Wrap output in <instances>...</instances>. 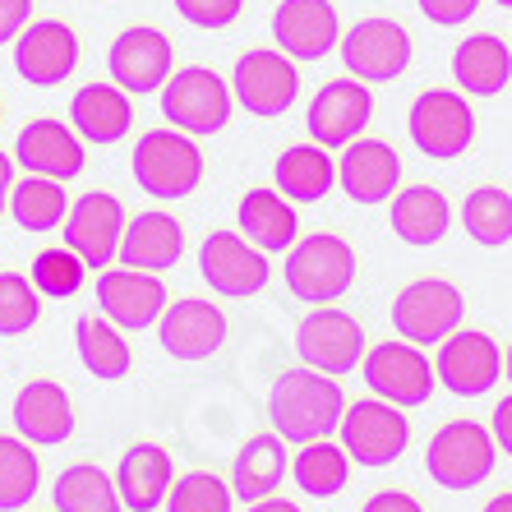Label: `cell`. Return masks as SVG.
Listing matches in <instances>:
<instances>
[{"instance_id":"1","label":"cell","mask_w":512,"mask_h":512,"mask_svg":"<svg viewBox=\"0 0 512 512\" xmlns=\"http://www.w3.org/2000/svg\"><path fill=\"white\" fill-rule=\"evenodd\" d=\"M346 393L333 374L323 370H286L268 393V420L286 443H314L333 439V429H342L346 416Z\"/></svg>"},{"instance_id":"2","label":"cell","mask_w":512,"mask_h":512,"mask_svg":"<svg viewBox=\"0 0 512 512\" xmlns=\"http://www.w3.org/2000/svg\"><path fill=\"white\" fill-rule=\"evenodd\" d=\"M356 282V250L346 245L333 231H319V236H305L300 245H291V259H286V286L296 300H310V305H328V300H342Z\"/></svg>"},{"instance_id":"3","label":"cell","mask_w":512,"mask_h":512,"mask_svg":"<svg viewBox=\"0 0 512 512\" xmlns=\"http://www.w3.org/2000/svg\"><path fill=\"white\" fill-rule=\"evenodd\" d=\"M494 462H499V439H494V429L476 425V420L443 425L425 448V471L443 489H476L480 480L494 476Z\"/></svg>"},{"instance_id":"4","label":"cell","mask_w":512,"mask_h":512,"mask_svg":"<svg viewBox=\"0 0 512 512\" xmlns=\"http://www.w3.org/2000/svg\"><path fill=\"white\" fill-rule=\"evenodd\" d=\"M134 180L153 199H185L203 180V153L194 134L185 130H153L134 148Z\"/></svg>"},{"instance_id":"5","label":"cell","mask_w":512,"mask_h":512,"mask_svg":"<svg viewBox=\"0 0 512 512\" xmlns=\"http://www.w3.org/2000/svg\"><path fill=\"white\" fill-rule=\"evenodd\" d=\"M466 300L453 282L443 277H420V282L402 286V296L393 300V328L397 337L416 346H443L462 328Z\"/></svg>"},{"instance_id":"6","label":"cell","mask_w":512,"mask_h":512,"mask_svg":"<svg viewBox=\"0 0 512 512\" xmlns=\"http://www.w3.org/2000/svg\"><path fill=\"white\" fill-rule=\"evenodd\" d=\"M231 102H236V93L227 88V79H217V74L203 70V65L171 74L167 88H162V116H167L176 130L194 134V139L227 130Z\"/></svg>"},{"instance_id":"7","label":"cell","mask_w":512,"mask_h":512,"mask_svg":"<svg viewBox=\"0 0 512 512\" xmlns=\"http://www.w3.org/2000/svg\"><path fill=\"white\" fill-rule=\"evenodd\" d=\"M411 443V420L383 397H360L342 416V448L360 466H393Z\"/></svg>"},{"instance_id":"8","label":"cell","mask_w":512,"mask_h":512,"mask_svg":"<svg viewBox=\"0 0 512 512\" xmlns=\"http://www.w3.org/2000/svg\"><path fill=\"white\" fill-rule=\"evenodd\" d=\"M406 130L425 157H462L471 143H476V111L462 93H448V88H429L416 97V107L406 116Z\"/></svg>"},{"instance_id":"9","label":"cell","mask_w":512,"mask_h":512,"mask_svg":"<svg viewBox=\"0 0 512 512\" xmlns=\"http://www.w3.org/2000/svg\"><path fill=\"white\" fill-rule=\"evenodd\" d=\"M411 56H416V42L393 19H360L342 37V60L351 79H360V84H393L406 74Z\"/></svg>"},{"instance_id":"10","label":"cell","mask_w":512,"mask_h":512,"mask_svg":"<svg viewBox=\"0 0 512 512\" xmlns=\"http://www.w3.org/2000/svg\"><path fill=\"white\" fill-rule=\"evenodd\" d=\"M434 379H439V370L425 360V351H420L416 342H379L365 356V383L374 388V397H383V402L393 406H425L429 397H434Z\"/></svg>"},{"instance_id":"11","label":"cell","mask_w":512,"mask_h":512,"mask_svg":"<svg viewBox=\"0 0 512 512\" xmlns=\"http://www.w3.org/2000/svg\"><path fill=\"white\" fill-rule=\"evenodd\" d=\"M199 273L217 296L245 300L268 286V259L245 231H213L199 250Z\"/></svg>"},{"instance_id":"12","label":"cell","mask_w":512,"mask_h":512,"mask_svg":"<svg viewBox=\"0 0 512 512\" xmlns=\"http://www.w3.org/2000/svg\"><path fill=\"white\" fill-rule=\"evenodd\" d=\"M231 93L245 111L254 116H282L291 111V102L300 97V70L296 60L277 51H245L236 60V74H231Z\"/></svg>"},{"instance_id":"13","label":"cell","mask_w":512,"mask_h":512,"mask_svg":"<svg viewBox=\"0 0 512 512\" xmlns=\"http://www.w3.org/2000/svg\"><path fill=\"white\" fill-rule=\"evenodd\" d=\"M296 351L310 370H323L337 379V374H351L365 360V333H360V323L346 310L319 305V310L305 314V323H300Z\"/></svg>"},{"instance_id":"14","label":"cell","mask_w":512,"mask_h":512,"mask_svg":"<svg viewBox=\"0 0 512 512\" xmlns=\"http://www.w3.org/2000/svg\"><path fill=\"white\" fill-rule=\"evenodd\" d=\"M374 116V97H370V84H360V79H333V84H323L310 102V139L323 143V148H346V143H356L365 134Z\"/></svg>"},{"instance_id":"15","label":"cell","mask_w":512,"mask_h":512,"mask_svg":"<svg viewBox=\"0 0 512 512\" xmlns=\"http://www.w3.org/2000/svg\"><path fill=\"white\" fill-rule=\"evenodd\" d=\"M120 240H125V208L116 194H84L70 208L65 222V245H70L88 268H102L120 259Z\"/></svg>"},{"instance_id":"16","label":"cell","mask_w":512,"mask_h":512,"mask_svg":"<svg viewBox=\"0 0 512 512\" xmlns=\"http://www.w3.org/2000/svg\"><path fill=\"white\" fill-rule=\"evenodd\" d=\"M439 383L457 397H485L494 383L503 379V351L494 346L489 333H462L457 328L448 342L439 346Z\"/></svg>"},{"instance_id":"17","label":"cell","mask_w":512,"mask_h":512,"mask_svg":"<svg viewBox=\"0 0 512 512\" xmlns=\"http://www.w3.org/2000/svg\"><path fill=\"white\" fill-rule=\"evenodd\" d=\"M97 300H102V314L130 333L153 328L167 314V286L157 282V273H143V268H107L97 282Z\"/></svg>"},{"instance_id":"18","label":"cell","mask_w":512,"mask_h":512,"mask_svg":"<svg viewBox=\"0 0 512 512\" xmlns=\"http://www.w3.org/2000/svg\"><path fill=\"white\" fill-rule=\"evenodd\" d=\"M273 37L291 60H323L342 47V24L328 0H282L273 14Z\"/></svg>"},{"instance_id":"19","label":"cell","mask_w":512,"mask_h":512,"mask_svg":"<svg viewBox=\"0 0 512 512\" xmlns=\"http://www.w3.org/2000/svg\"><path fill=\"white\" fill-rule=\"evenodd\" d=\"M157 337L167 346V356L176 360H208L227 342V314L217 310L213 300H176L167 305Z\"/></svg>"},{"instance_id":"20","label":"cell","mask_w":512,"mask_h":512,"mask_svg":"<svg viewBox=\"0 0 512 512\" xmlns=\"http://www.w3.org/2000/svg\"><path fill=\"white\" fill-rule=\"evenodd\" d=\"M111 79L125 93H157L171 79V42L157 28H125L111 42Z\"/></svg>"},{"instance_id":"21","label":"cell","mask_w":512,"mask_h":512,"mask_svg":"<svg viewBox=\"0 0 512 512\" xmlns=\"http://www.w3.org/2000/svg\"><path fill=\"white\" fill-rule=\"evenodd\" d=\"M14 65L28 84L51 88L60 79H70L74 65H79V37L70 33L56 19H42V24H28L14 42Z\"/></svg>"},{"instance_id":"22","label":"cell","mask_w":512,"mask_h":512,"mask_svg":"<svg viewBox=\"0 0 512 512\" xmlns=\"http://www.w3.org/2000/svg\"><path fill=\"white\" fill-rule=\"evenodd\" d=\"M337 180L356 203H393L402 185V157L383 139H356L346 143L342 162H337Z\"/></svg>"},{"instance_id":"23","label":"cell","mask_w":512,"mask_h":512,"mask_svg":"<svg viewBox=\"0 0 512 512\" xmlns=\"http://www.w3.org/2000/svg\"><path fill=\"white\" fill-rule=\"evenodd\" d=\"M14 157L28 167V176H51V180H70L84 171V143L79 134H70V125L60 120H33L19 143H14Z\"/></svg>"},{"instance_id":"24","label":"cell","mask_w":512,"mask_h":512,"mask_svg":"<svg viewBox=\"0 0 512 512\" xmlns=\"http://www.w3.org/2000/svg\"><path fill=\"white\" fill-rule=\"evenodd\" d=\"M171 485H176L171 457L157 443H134L116 466V489H120V499H125V508H134V512H157L171 499Z\"/></svg>"},{"instance_id":"25","label":"cell","mask_w":512,"mask_h":512,"mask_svg":"<svg viewBox=\"0 0 512 512\" xmlns=\"http://www.w3.org/2000/svg\"><path fill=\"white\" fill-rule=\"evenodd\" d=\"M14 429H19V439L42 443V448L70 439L74 406H70V397H65V388L51 379L28 383L24 393H19V402H14Z\"/></svg>"},{"instance_id":"26","label":"cell","mask_w":512,"mask_h":512,"mask_svg":"<svg viewBox=\"0 0 512 512\" xmlns=\"http://www.w3.org/2000/svg\"><path fill=\"white\" fill-rule=\"evenodd\" d=\"M185 254V227L171 213H143L125 227L120 240V263L125 268H143V273H167Z\"/></svg>"},{"instance_id":"27","label":"cell","mask_w":512,"mask_h":512,"mask_svg":"<svg viewBox=\"0 0 512 512\" xmlns=\"http://www.w3.org/2000/svg\"><path fill=\"white\" fill-rule=\"evenodd\" d=\"M453 79L462 84V93H471V97H499L512 79L508 42L494 33H476V37H466V42H457Z\"/></svg>"},{"instance_id":"28","label":"cell","mask_w":512,"mask_h":512,"mask_svg":"<svg viewBox=\"0 0 512 512\" xmlns=\"http://www.w3.org/2000/svg\"><path fill=\"white\" fill-rule=\"evenodd\" d=\"M388 222H393V236L402 240V245L425 250V245H439V240L448 236V227H453V208H448L443 190H434V185H416V190L393 194V213H388Z\"/></svg>"},{"instance_id":"29","label":"cell","mask_w":512,"mask_h":512,"mask_svg":"<svg viewBox=\"0 0 512 512\" xmlns=\"http://www.w3.org/2000/svg\"><path fill=\"white\" fill-rule=\"evenodd\" d=\"M286 480V439L282 434H254L245 439V448L236 453V466H231V489L236 499L245 503H259V499H273L277 489Z\"/></svg>"},{"instance_id":"30","label":"cell","mask_w":512,"mask_h":512,"mask_svg":"<svg viewBox=\"0 0 512 512\" xmlns=\"http://www.w3.org/2000/svg\"><path fill=\"white\" fill-rule=\"evenodd\" d=\"M240 231L259 245L263 254H282L296 245V203L286 199L282 190H250L240 199V213H236Z\"/></svg>"},{"instance_id":"31","label":"cell","mask_w":512,"mask_h":512,"mask_svg":"<svg viewBox=\"0 0 512 512\" xmlns=\"http://www.w3.org/2000/svg\"><path fill=\"white\" fill-rule=\"evenodd\" d=\"M74 130L84 134L88 143H120L130 134L134 125V111H130V97L120 84H88L74 93Z\"/></svg>"},{"instance_id":"32","label":"cell","mask_w":512,"mask_h":512,"mask_svg":"<svg viewBox=\"0 0 512 512\" xmlns=\"http://www.w3.org/2000/svg\"><path fill=\"white\" fill-rule=\"evenodd\" d=\"M273 180L291 203H319L337 185V167L323 143H296V148H286L277 157Z\"/></svg>"},{"instance_id":"33","label":"cell","mask_w":512,"mask_h":512,"mask_svg":"<svg viewBox=\"0 0 512 512\" xmlns=\"http://www.w3.org/2000/svg\"><path fill=\"white\" fill-rule=\"evenodd\" d=\"M346 480H351V453L337 448L333 439H314L300 443L296 457V485L310 494V499H333L342 494Z\"/></svg>"},{"instance_id":"34","label":"cell","mask_w":512,"mask_h":512,"mask_svg":"<svg viewBox=\"0 0 512 512\" xmlns=\"http://www.w3.org/2000/svg\"><path fill=\"white\" fill-rule=\"evenodd\" d=\"M51 494H56L60 512H120L125 508L116 476H107L102 466H70V471H60Z\"/></svg>"},{"instance_id":"35","label":"cell","mask_w":512,"mask_h":512,"mask_svg":"<svg viewBox=\"0 0 512 512\" xmlns=\"http://www.w3.org/2000/svg\"><path fill=\"white\" fill-rule=\"evenodd\" d=\"M462 227L466 236L485 245V250H499L512 240V194L499 185H485V190H471L462 203Z\"/></svg>"},{"instance_id":"36","label":"cell","mask_w":512,"mask_h":512,"mask_svg":"<svg viewBox=\"0 0 512 512\" xmlns=\"http://www.w3.org/2000/svg\"><path fill=\"white\" fill-rule=\"evenodd\" d=\"M74 337H79V360L88 365V374H97V379H125L130 374V342L120 337L111 319H79Z\"/></svg>"},{"instance_id":"37","label":"cell","mask_w":512,"mask_h":512,"mask_svg":"<svg viewBox=\"0 0 512 512\" xmlns=\"http://www.w3.org/2000/svg\"><path fill=\"white\" fill-rule=\"evenodd\" d=\"M10 213H14V222H19V227H28V231L60 227V222H65V190H60V180L28 176L24 185H14Z\"/></svg>"},{"instance_id":"38","label":"cell","mask_w":512,"mask_h":512,"mask_svg":"<svg viewBox=\"0 0 512 512\" xmlns=\"http://www.w3.org/2000/svg\"><path fill=\"white\" fill-rule=\"evenodd\" d=\"M42 466L28 439H5L0 434V512H19L37 494Z\"/></svg>"},{"instance_id":"39","label":"cell","mask_w":512,"mask_h":512,"mask_svg":"<svg viewBox=\"0 0 512 512\" xmlns=\"http://www.w3.org/2000/svg\"><path fill=\"white\" fill-rule=\"evenodd\" d=\"M231 499H236V489L222 476H213V471H190V476H180L176 485H171L167 512H231Z\"/></svg>"},{"instance_id":"40","label":"cell","mask_w":512,"mask_h":512,"mask_svg":"<svg viewBox=\"0 0 512 512\" xmlns=\"http://www.w3.org/2000/svg\"><path fill=\"white\" fill-rule=\"evenodd\" d=\"M42 314V300H37V282L19 273H0V337H19L28 333Z\"/></svg>"},{"instance_id":"41","label":"cell","mask_w":512,"mask_h":512,"mask_svg":"<svg viewBox=\"0 0 512 512\" xmlns=\"http://www.w3.org/2000/svg\"><path fill=\"white\" fill-rule=\"evenodd\" d=\"M84 273H88V263L70 245L65 250H42L33 263V282L42 296H74L84 286Z\"/></svg>"},{"instance_id":"42","label":"cell","mask_w":512,"mask_h":512,"mask_svg":"<svg viewBox=\"0 0 512 512\" xmlns=\"http://www.w3.org/2000/svg\"><path fill=\"white\" fill-rule=\"evenodd\" d=\"M176 10L185 14L194 28H227L240 19L245 0H176Z\"/></svg>"},{"instance_id":"43","label":"cell","mask_w":512,"mask_h":512,"mask_svg":"<svg viewBox=\"0 0 512 512\" xmlns=\"http://www.w3.org/2000/svg\"><path fill=\"white\" fill-rule=\"evenodd\" d=\"M480 10V0H420V14L439 28H457Z\"/></svg>"},{"instance_id":"44","label":"cell","mask_w":512,"mask_h":512,"mask_svg":"<svg viewBox=\"0 0 512 512\" xmlns=\"http://www.w3.org/2000/svg\"><path fill=\"white\" fill-rule=\"evenodd\" d=\"M28 14H33V0H0V47L24 33Z\"/></svg>"},{"instance_id":"45","label":"cell","mask_w":512,"mask_h":512,"mask_svg":"<svg viewBox=\"0 0 512 512\" xmlns=\"http://www.w3.org/2000/svg\"><path fill=\"white\" fill-rule=\"evenodd\" d=\"M365 512H425V508H420L416 494H402V489H383V494H374V499L365 503Z\"/></svg>"},{"instance_id":"46","label":"cell","mask_w":512,"mask_h":512,"mask_svg":"<svg viewBox=\"0 0 512 512\" xmlns=\"http://www.w3.org/2000/svg\"><path fill=\"white\" fill-rule=\"evenodd\" d=\"M494 439H499V448L512 457V397H503L499 406H494Z\"/></svg>"},{"instance_id":"47","label":"cell","mask_w":512,"mask_h":512,"mask_svg":"<svg viewBox=\"0 0 512 512\" xmlns=\"http://www.w3.org/2000/svg\"><path fill=\"white\" fill-rule=\"evenodd\" d=\"M14 194V180H10V157L0 153V213H5V203H10Z\"/></svg>"},{"instance_id":"48","label":"cell","mask_w":512,"mask_h":512,"mask_svg":"<svg viewBox=\"0 0 512 512\" xmlns=\"http://www.w3.org/2000/svg\"><path fill=\"white\" fill-rule=\"evenodd\" d=\"M250 512H300V508H296V503H291V499H277V494H273V499H259V503H250Z\"/></svg>"},{"instance_id":"49","label":"cell","mask_w":512,"mask_h":512,"mask_svg":"<svg viewBox=\"0 0 512 512\" xmlns=\"http://www.w3.org/2000/svg\"><path fill=\"white\" fill-rule=\"evenodd\" d=\"M485 512H512V494H499V499H489Z\"/></svg>"},{"instance_id":"50","label":"cell","mask_w":512,"mask_h":512,"mask_svg":"<svg viewBox=\"0 0 512 512\" xmlns=\"http://www.w3.org/2000/svg\"><path fill=\"white\" fill-rule=\"evenodd\" d=\"M503 379H512V346H508V356H503Z\"/></svg>"},{"instance_id":"51","label":"cell","mask_w":512,"mask_h":512,"mask_svg":"<svg viewBox=\"0 0 512 512\" xmlns=\"http://www.w3.org/2000/svg\"><path fill=\"white\" fill-rule=\"evenodd\" d=\"M494 5H508V10H512V0H494Z\"/></svg>"}]
</instances>
